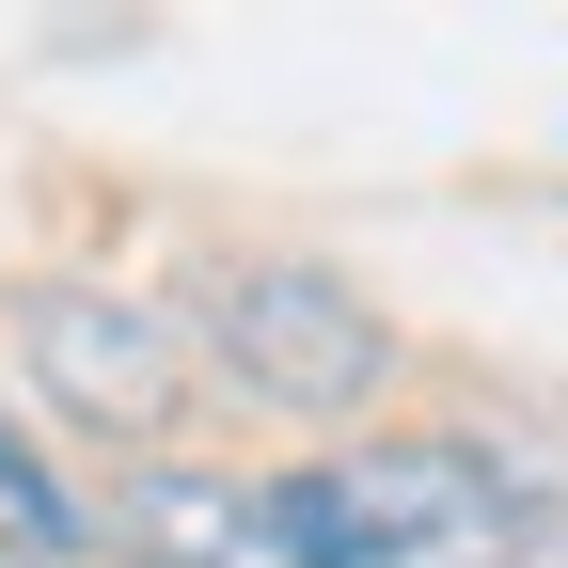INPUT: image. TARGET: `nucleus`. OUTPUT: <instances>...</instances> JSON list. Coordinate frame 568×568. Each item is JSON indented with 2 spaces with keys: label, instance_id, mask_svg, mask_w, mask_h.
<instances>
[{
  "label": "nucleus",
  "instance_id": "nucleus-1",
  "mask_svg": "<svg viewBox=\"0 0 568 568\" xmlns=\"http://www.w3.org/2000/svg\"><path fill=\"white\" fill-rule=\"evenodd\" d=\"M284 568H489L521 537V489L489 443H332L253 489Z\"/></svg>",
  "mask_w": 568,
  "mask_h": 568
},
{
  "label": "nucleus",
  "instance_id": "nucleus-2",
  "mask_svg": "<svg viewBox=\"0 0 568 568\" xmlns=\"http://www.w3.org/2000/svg\"><path fill=\"white\" fill-rule=\"evenodd\" d=\"M190 347L284 426H364L395 395V316L316 253H222L205 301H190Z\"/></svg>",
  "mask_w": 568,
  "mask_h": 568
},
{
  "label": "nucleus",
  "instance_id": "nucleus-3",
  "mask_svg": "<svg viewBox=\"0 0 568 568\" xmlns=\"http://www.w3.org/2000/svg\"><path fill=\"white\" fill-rule=\"evenodd\" d=\"M17 364H32V395L80 426V443L159 458L174 426H190V316H159V301H111V284H17Z\"/></svg>",
  "mask_w": 568,
  "mask_h": 568
},
{
  "label": "nucleus",
  "instance_id": "nucleus-4",
  "mask_svg": "<svg viewBox=\"0 0 568 568\" xmlns=\"http://www.w3.org/2000/svg\"><path fill=\"white\" fill-rule=\"evenodd\" d=\"M111 537H126V568H284L253 489L174 474V458H142V489H126V521H111Z\"/></svg>",
  "mask_w": 568,
  "mask_h": 568
},
{
  "label": "nucleus",
  "instance_id": "nucleus-5",
  "mask_svg": "<svg viewBox=\"0 0 568 568\" xmlns=\"http://www.w3.org/2000/svg\"><path fill=\"white\" fill-rule=\"evenodd\" d=\"M0 521H17L32 552H80V537H95V521H80V489H63V474L17 443V426H0Z\"/></svg>",
  "mask_w": 568,
  "mask_h": 568
},
{
  "label": "nucleus",
  "instance_id": "nucleus-6",
  "mask_svg": "<svg viewBox=\"0 0 568 568\" xmlns=\"http://www.w3.org/2000/svg\"><path fill=\"white\" fill-rule=\"evenodd\" d=\"M0 568H48V552H32V537H17V521H0Z\"/></svg>",
  "mask_w": 568,
  "mask_h": 568
}]
</instances>
